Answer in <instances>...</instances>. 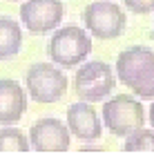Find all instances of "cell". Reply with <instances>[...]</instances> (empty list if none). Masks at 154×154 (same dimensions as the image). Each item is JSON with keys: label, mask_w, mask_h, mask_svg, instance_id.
Returning <instances> with one entry per match:
<instances>
[{"label": "cell", "mask_w": 154, "mask_h": 154, "mask_svg": "<svg viewBox=\"0 0 154 154\" xmlns=\"http://www.w3.org/2000/svg\"><path fill=\"white\" fill-rule=\"evenodd\" d=\"M103 123L114 136L125 139L127 134L145 125V109L136 98L119 94L103 105Z\"/></svg>", "instance_id": "obj_1"}, {"label": "cell", "mask_w": 154, "mask_h": 154, "mask_svg": "<svg viewBox=\"0 0 154 154\" xmlns=\"http://www.w3.org/2000/svg\"><path fill=\"white\" fill-rule=\"evenodd\" d=\"M49 58L60 67H74L92 54V38L81 27H60L49 38Z\"/></svg>", "instance_id": "obj_2"}, {"label": "cell", "mask_w": 154, "mask_h": 154, "mask_svg": "<svg viewBox=\"0 0 154 154\" xmlns=\"http://www.w3.org/2000/svg\"><path fill=\"white\" fill-rule=\"evenodd\" d=\"M29 96L36 103L49 105L65 96L67 92V76L56 67V63H36L29 67L25 76Z\"/></svg>", "instance_id": "obj_3"}, {"label": "cell", "mask_w": 154, "mask_h": 154, "mask_svg": "<svg viewBox=\"0 0 154 154\" xmlns=\"http://www.w3.org/2000/svg\"><path fill=\"white\" fill-rule=\"evenodd\" d=\"M114 72L107 63L92 60L83 65L74 76V92L78 94L87 103H96V100H105L114 92Z\"/></svg>", "instance_id": "obj_4"}, {"label": "cell", "mask_w": 154, "mask_h": 154, "mask_svg": "<svg viewBox=\"0 0 154 154\" xmlns=\"http://www.w3.org/2000/svg\"><path fill=\"white\" fill-rule=\"evenodd\" d=\"M83 23L94 38L114 40L125 31L127 18L116 2H92L83 11Z\"/></svg>", "instance_id": "obj_5"}, {"label": "cell", "mask_w": 154, "mask_h": 154, "mask_svg": "<svg viewBox=\"0 0 154 154\" xmlns=\"http://www.w3.org/2000/svg\"><path fill=\"white\" fill-rule=\"evenodd\" d=\"M65 7L63 0H27L20 5V20L31 34H49L60 25Z\"/></svg>", "instance_id": "obj_6"}, {"label": "cell", "mask_w": 154, "mask_h": 154, "mask_svg": "<svg viewBox=\"0 0 154 154\" xmlns=\"http://www.w3.org/2000/svg\"><path fill=\"white\" fill-rule=\"evenodd\" d=\"M69 127L58 119H40L29 130V147L34 152H67Z\"/></svg>", "instance_id": "obj_7"}, {"label": "cell", "mask_w": 154, "mask_h": 154, "mask_svg": "<svg viewBox=\"0 0 154 154\" xmlns=\"http://www.w3.org/2000/svg\"><path fill=\"white\" fill-rule=\"evenodd\" d=\"M152 67H154V49L143 47V45L121 51L119 60H116V74H119V81L125 87H130L136 78H141Z\"/></svg>", "instance_id": "obj_8"}, {"label": "cell", "mask_w": 154, "mask_h": 154, "mask_svg": "<svg viewBox=\"0 0 154 154\" xmlns=\"http://www.w3.org/2000/svg\"><path fill=\"white\" fill-rule=\"evenodd\" d=\"M67 127H69V134H74L81 141H96L100 132H103L96 109L87 100L85 103H74L67 107Z\"/></svg>", "instance_id": "obj_9"}, {"label": "cell", "mask_w": 154, "mask_h": 154, "mask_svg": "<svg viewBox=\"0 0 154 154\" xmlns=\"http://www.w3.org/2000/svg\"><path fill=\"white\" fill-rule=\"evenodd\" d=\"M27 109V94L20 83L0 78V125H16Z\"/></svg>", "instance_id": "obj_10"}, {"label": "cell", "mask_w": 154, "mask_h": 154, "mask_svg": "<svg viewBox=\"0 0 154 154\" xmlns=\"http://www.w3.org/2000/svg\"><path fill=\"white\" fill-rule=\"evenodd\" d=\"M23 47V31L18 20L0 16V60H9Z\"/></svg>", "instance_id": "obj_11"}, {"label": "cell", "mask_w": 154, "mask_h": 154, "mask_svg": "<svg viewBox=\"0 0 154 154\" xmlns=\"http://www.w3.org/2000/svg\"><path fill=\"white\" fill-rule=\"evenodd\" d=\"M29 139L16 127L0 130V152H29Z\"/></svg>", "instance_id": "obj_12"}, {"label": "cell", "mask_w": 154, "mask_h": 154, "mask_svg": "<svg viewBox=\"0 0 154 154\" xmlns=\"http://www.w3.org/2000/svg\"><path fill=\"white\" fill-rule=\"evenodd\" d=\"M123 152H154V130L139 127L136 132L127 134Z\"/></svg>", "instance_id": "obj_13"}, {"label": "cell", "mask_w": 154, "mask_h": 154, "mask_svg": "<svg viewBox=\"0 0 154 154\" xmlns=\"http://www.w3.org/2000/svg\"><path fill=\"white\" fill-rule=\"evenodd\" d=\"M130 89L139 98H154V67L147 69L141 78H136V81L130 85Z\"/></svg>", "instance_id": "obj_14"}, {"label": "cell", "mask_w": 154, "mask_h": 154, "mask_svg": "<svg viewBox=\"0 0 154 154\" xmlns=\"http://www.w3.org/2000/svg\"><path fill=\"white\" fill-rule=\"evenodd\" d=\"M132 14H150L154 11V0H123Z\"/></svg>", "instance_id": "obj_15"}, {"label": "cell", "mask_w": 154, "mask_h": 154, "mask_svg": "<svg viewBox=\"0 0 154 154\" xmlns=\"http://www.w3.org/2000/svg\"><path fill=\"white\" fill-rule=\"evenodd\" d=\"M150 125L154 127V105H152V107H150Z\"/></svg>", "instance_id": "obj_16"}]
</instances>
